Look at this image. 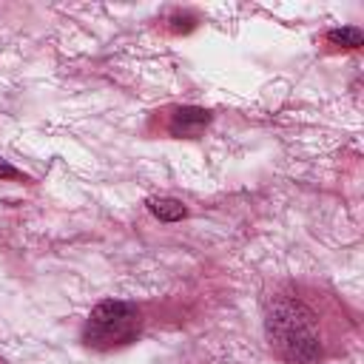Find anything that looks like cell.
Segmentation results:
<instances>
[{
	"label": "cell",
	"mask_w": 364,
	"mask_h": 364,
	"mask_svg": "<svg viewBox=\"0 0 364 364\" xmlns=\"http://www.w3.org/2000/svg\"><path fill=\"white\" fill-rule=\"evenodd\" d=\"M264 327H267L270 344L276 347V353L284 361H290V364H313L321 355V344H318L313 313L301 301L284 299V296L270 299L267 301V313H264Z\"/></svg>",
	"instance_id": "1"
},
{
	"label": "cell",
	"mask_w": 364,
	"mask_h": 364,
	"mask_svg": "<svg viewBox=\"0 0 364 364\" xmlns=\"http://www.w3.org/2000/svg\"><path fill=\"white\" fill-rule=\"evenodd\" d=\"M139 333V310L128 301H100L85 324V341L91 347L108 350L117 344H128Z\"/></svg>",
	"instance_id": "2"
},
{
	"label": "cell",
	"mask_w": 364,
	"mask_h": 364,
	"mask_svg": "<svg viewBox=\"0 0 364 364\" xmlns=\"http://www.w3.org/2000/svg\"><path fill=\"white\" fill-rule=\"evenodd\" d=\"M210 119H213V114H210L208 108L182 105V108H173L171 122H168V131H171L173 136H188V139H193V136H199V134L210 125Z\"/></svg>",
	"instance_id": "3"
},
{
	"label": "cell",
	"mask_w": 364,
	"mask_h": 364,
	"mask_svg": "<svg viewBox=\"0 0 364 364\" xmlns=\"http://www.w3.org/2000/svg\"><path fill=\"white\" fill-rule=\"evenodd\" d=\"M145 205H148V210H151L156 219H162V222H179V219L188 216V208H185L179 199H173V196H151Z\"/></svg>",
	"instance_id": "4"
},
{
	"label": "cell",
	"mask_w": 364,
	"mask_h": 364,
	"mask_svg": "<svg viewBox=\"0 0 364 364\" xmlns=\"http://www.w3.org/2000/svg\"><path fill=\"white\" fill-rule=\"evenodd\" d=\"M361 40H364V34L355 26H341V28H330L327 31V43L336 46V48H358Z\"/></svg>",
	"instance_id": "5"
},
{
	"label": "cell",
	"mask_w": 364,
	"mask_h": 364,
	"mask_svg": "<svg viewBox=\"0 0 364 364\" xmlns=\"http://www.w3.org/2000/svg\"><path fill=\"white\" fill-rule=\"evenodd\" d=\"M0 179H26L14 165H9L6 159H0Z\"/></svg>",
	"instance_id": "6"
}]
</instances>
